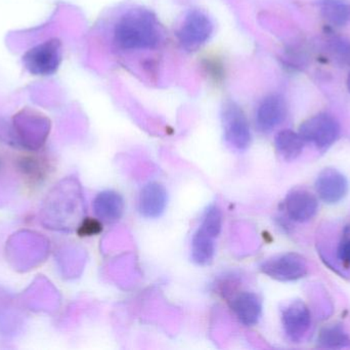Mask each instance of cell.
Listing matches in <instances>:
<instances>
[{
    "mask_svg": "<svg viewBox=\"0 0 350 350\" xmlns=\"http://www.w3.org/2000/svg\"><path fill=\"white\" fill-rule=\"evenodd\" d=\"M337 257L345 266L350 267V238H345L339 244Z\"/></svg>",
    "mask_w": 350,
    "mask_h": 350,
    "instance_id": "d6986e66",
    "label": "cell"
},
{
    "mask_svg": "<svg viewBox=\"0 0 350 350\" xmlns=\"http://www.w3.org/2000/svg\"><path fill=\"white\" fill-rule=\"evenodd\" d=\"M213 33V23L211 18L199 10L189 12L185 16L177 37L183 47L196 49L206 43Z\"/></svg>",
    "mask_w": 350,
    "mask_h": 350,
    "instance_id": "277c9868",
    "label": "cell"
},
{
    "mask_svg": "<svg viewBox=\"0 0 350 350\" xmlns=\"http://www.w3.org/2000/svg\"><path fill=\"white\" fill-rule=\"evenodd\" d=\"M284 205L288 217L297 223L310 221L319 211L318 199L306 189L296 188L290 191Z\"/></svg>",
    "mask_w": 350,
    "mask_h": 350,
    "instance_id": "ba28073f",
    "label": "cell"
},
{
    "mask_svg": "<svg viewBox=\"0 0 350 350\" xmlns=\"http://www.w3.org/2000/svg\"><path fill=\"white\" fill-rule=\"evenodd\" d=\"M167 199V191L163 185L158 182L149 183L139 195V212L149 219L160 217L165 211Z\"/></svg>",
    "mask_w": 350,
    "mask_h": 350,
    "instance_id": "30bf717a",
    "label": "cell"
},
{
    "mask_svg": "<svg viewBox=\"0 0 350 350\" xmlns=\"http://www.w3.org/2000/svg\"><path fill=\"white\" fill-rule=\"evenodd\" d=\"M317 345L320 349H349L350 336L341 325H330L321 330Z\"/></svg>",
    "mask_w": 350,
    "mask_h": 350,
    "instance_id": "9a60e30c",
    "label": "cell"
},
{
    "mask_svg": "<svg viewBox=\"0 0 350 350\" xmlns=\"http://www.w3.org/2000/svg\"><path fill=\"white\" fill-rule=\"evenodd\" d=\"M316 191L324 203L335 205L347 197L349 192V181L340 171L334 168H327L317 178Z\"/></svg>",
    "mask_w": 350,
    "mask_h": 350,
    "instance_id": "52a82bcc",
    "label": "cell"
},
{
    "mask_svg": "<svg viewBox=\"0 0 350 350\" xmlns=\"http://www.w3.org/2000/svg\"><path fill=\"white\" fill-rule=\"evenodd\" d=\"M299 135L306 143L312 144L319 150L324 151L338 139L340 125L332 115L320 113L302 123Z\"/></svg>",
    "mask_w": 350,
    "mask_h": 350,
    "instance_id": "7a4b0ae2",
    "label": "cell"
},
{
    "mask_svg": "<svg viewBox=\"0 0 350 350\" xmlns=\"http://www.w3.org/2000/svg\"><path fill=\"white\" fill-rule=\"evenodd\" d=\"M215 238L204 232L201 227L193 234L191 240V258L199 265H207L213 260L215 254Z\"/></svg>",
    "mask_w": 350,
    "mask_h": 350,
    "instance_id": "5bb4252c",
    "label": "cell"
},
{
    "mask_svg": "<svg viewBox=\"0 0 350 350\" xmlns=\"http://www.w3.org/2000/svg\"><path fill=\"white\" fill-rule=\"evenodd\" d=\"M282 324L286 336L293 343H299L310 332L312 314L310 308L300 300L288 304L282 312Z\"/></svg>",
    "mask_w": 350,
    "mask_h": 350,
    "instance_id": "8992f818",
    "label": "cell"
},
{
    "mask_svg": "<svg viewBox=\"0 0 350 350\" xmlns=\"http://www.w3.org/2000/svg\"><path fill=\"white\" fill-rule=\"evenodd\" d=\"M232 308L243 325L252 327L256 325L260 318L262 303L256 294L252 292H243L232 300Z\"/></svg>",
    "mask_w": 350,
    "mask_h": 350,
    "instance_id": "8fae6325",
    "label": "cell"
},
{
    "mask_svg": "<svg viewBox=\"0 0 350 350\" xmlns=\"http://www.w3.org/2000/svg\"><path fill=\"white\" fill-rule=\"evenodd\" d=\"M200 227L212 238H216L219 236L222 227V213L217 205H210L206 210Z\"/></svg>",
    "mask_w": 350,
    "mask_h": 350,
    "instance_id": "e0dca14e",
    "label": "cell"
},
{
    "mask_svg": "<svg viewBox=\"0 0 350 350\" xmlns=\"http://www.w3.org/2000/svg\"><path fill=\"white\" fill-rule=\"evenodd\" d=\"M261 271L280 282H294L304 279L308 273L306 258L297 253H285L263 261Z\"/></svg>",
    "mask_w": 350,
    "mask_h": 350,
    "instance_id": "3957f363",
    "label": "cell"
},
{
    "mask_svg": "<svg viewBox=\"0 0 350 350\" xmlns=\"http://www.w3.org/2000/svg\"><path fill=\"white\" fill-rule=\"evenodd\" d=\"M347 88H349V90L350 92V73L349 75V78H347Z\"/></svg>",
    "mask_w": 350,
    "mask_h": 350,
    "instance_id": "44dd1931",
    "label": "cell"
},
{
    "mask_svg": "<svg viewBox=\"0 0 350 350\" xmlns=\"http://www.w3.org/2000/svg\"><path fill=\"white\" fill-rule=\"evenodd\" d=\"M275 142L278 153L286 162H292L299 158L306 145V142L299 133H295L291 129L280 132L275 137Z\"/></svg>",
    "mask_w": 350,
    "mask_h": 350,
    "instance_id": "4fadbf2b",
    "label": "cell"
},
{
    "mask_svg": "<svg viewBox=\"0 0 350 350\" xmlns=\"http://www.w3.org/2000/svg\"><path fill=\"white\" fill-rule=\"evenodd\" d=\"M161 39L159 23L147 10H131L117 21L114 28L115 43L123 51L153 49Z\"/></svg>",
    "mask_w": 350,
    "mask_h": 350,
    "instance_id": "6da1fadb",
    "label": "cell"
},
{
    "mask_svg": "<svg viewBox=\"0 0 350 350\" xmlns=\"http://www.w3.org/2000/svg\"><path fill=\"white\" fill-rule=\"evenodd\" d=\"M224 136L226 141L239 150H244L250 145V125L246 115L236 103L228 102L222 110Z\"/></svg>",
    "mask_w": 350,
    "mask_h": 350,
    "instance_id": "5b68a950",
    "label": "cell"
},
{
    "mask_svg": "<svg viewBox=\"0 0 350 350\" xmlns=\"http://www.w3.org/2000/svg\"><path fill=\"white\" fill-rule=\"evenodd\" d=\"M94 209L96 215L103 221L116 222L124 212V199L115 191H103L96 195Z\"/></svg>",
    "mask_w": 350,
    "mask_h": 350,
    "instance_id": "7c38bea8",
    "label": "cell"
},
{
    "mask_svg": "<svg viewBox=\"0 0 350 350\" xmlns=\"http://www.w3.org/2000/svg\"><path fill=\"white\" fill-rule=\"evenodd\" d=\"M83 229L85 234H96V232H100V225L98 222L90 220V221H88V223H85V225L83 226Z\"/></svg>",
    "mask_w": 350,
    "mask_h": 350,
    "instance_id": "ffe728a7",
    "label": "cell"
},
{
    "mask_svg": "<svg viewBox=\"0 0 350 350\" xmlns=\"http://www.w3.org/2000/svg\"><path fill=\"white\" fill-rule=\"evenodd\" d=\"M331 53L342 62H350V41L342 37H334L329 41Z\"/></svg>",
    "mask_w": 350,
    "mask_h": 350,
    "instance_id": "ac0fdd59",
    "label": "cell"
},
{
    "mask_svg": "<svg viewBox=\"0 0 350 350\" xmlns=\"http://www.w3.org/2000/svg\"><path fill=\"white\" fill-rule=\"evenodd\" d=\"M322 16L334 26H345L350 22V3L347 0H321Z\"/></svg>",
    "mask_w": 350,
    "mask_h": 350,
    "instance_id": "2e32d148",
    "label": "cell"
},
{
    "mask_svg": "<svg viewBox=\"0 0 350 350\" xmlns=\"http://www.w3.org/2000/svg\"><path fill=\"white\" fill-rule=\"evenodd\" d=\"M286 115L287 105L283 97L271 95L263 99L257 108V127L263 133H269L285 121Z\"/></svg>",
    "mask_w": 350,
    "mask_h": 350,
    "instance_id": "9c48e42d",
    "label": "cell"
}]
</instances>
